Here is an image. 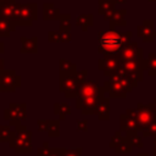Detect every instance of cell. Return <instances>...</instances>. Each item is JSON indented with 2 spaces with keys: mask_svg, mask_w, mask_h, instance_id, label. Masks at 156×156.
<instances>
[{
  "mask_svg": "<svg viewBox=\"0 0 156 156\" xmlns=\"http://www.w3.org/2000/svg\"><path fill=\"white\" fill-rule=\"evenodd\" d=\"M154 20H144L140 26L136 27L138 37L141 38L144 43H152L156 38V30L154 29Z\"/></svg>",
  "mask_w": 156,
  "mask_h": 156,
  "instance_id": "cell-12",
  "label": "cell"
},
{
  "mask_svg": "<svg viewBox=\"0 0 156 156\" xmlns=\"http://www.w3.org/2000/svg\"><path fill=\"white\" fill-rule=\"evenodd\" d=\"M132 32H117L116 29L101 30L98 34L99 52L102 55H117L130 41Z\"/></svg>",
  "mask_w": 156,
  "mask_h": 156,
  "instance_id": "cell-1",
  "label": "cell"
},
{
  "mask_svg": "<svg viewBox=\"0 0 156 156\" xmlns=\"http://www.w3.org/2000/svg\"><path fill=\"white\" fill-rule=\"evenodd\" d=\"M63 156H82V149L76 147V149H66Z\"/></svg>",
  "mask_w": 156,
  "mask_h": 156,
  "instance_id": "cell-37",
  "label": "cell"
},
{
  "mask_svg": "<svg viewBox=\"0 0 156 156\" xmlns=\"http://www.w3.org/2000/svg\"><path fill=\"white\" fill-rule=\"evenodd\" d=\"M13 118H18L21 121H24L27 118V105L23 102H16L10 104L7 108L4 110V119L11 121Z\"/></svg>",
  "mask_w": 156,
  "mask_h": 156,
  "instance_id": "cell-11",
  "label": "cell"
},
{
  "mask_svg": "<svg viewBox=\"0 0 156 156\" xmlns=\"http://www.w3.org/2000/svg\"><path fill=\"white\" fill-rule=\"evenodd\" d=\"M15 133V129H12L10 124L0 126V143H10L13 139Z\"/></svg>",
  "mask_w": 156,
  "mask_h": 156,
  "instance_id": "cell-24",
  "label": "cell"
},
{
  "mask_svg": "<svg viewBox=\"0 0 156 156\" xmlns=\"http://www.w3.org/2000/svg\"><path fill=\"white\" fill-rule=\"evenodd\" d=\"M141 135L143 136H155L156 135V117L155 119L141 130Z\"/></svg>",
  "mask_w": 156,
  "mask_h": 156,
  "instance_id": "cell-30",
  "label": "cell"
},
{
  "mask_svg": "<svg viewBox=\"0 0 156 156\" xmlns=\"http://www.w3.org/2000/svg\"><path fill=\"white\" fill-rule=\"evenodd\" d=\"M61 17L60 9L56 7L51 2H46L43 5V18L45 21H58Z\"/></svg>",
  "mask_w": 156,
  "mask_h": 156,
  "instance_id": "cell-17",
  "label": "cell"
},
{
  "mask_svg": "<svg viewBox=\"0 0 156 156\" xmlns=\"http://www.w3.org/2000/svg\"><path fill=\"white\" fill-rule=\"evenodd\" d=\"M149 1H152V2H156V0H149Z\"/></svg>",
  "mask_w": 156,
  "mask_h": 156,
  "instance_id": "cell-45",
  "label": "cell"
},
{
  "mask_svg": "<svg viewBox=\"0 0 156 156\" xmlns=\"http://www.w3.org/2000/svg\"><path fill=\"white\" fill-rule=\"evenodd\" d=\"M48 134L51 138H57L60 135V121L58 119H50Z\"/></svg>",
  "mask_w": 156,
  "mask_h": 156,
  "instance_id": "cell-28",
  "label": "cell"
},
{
  "mask_svg": "<svg viewBox=\"0 0 156 156\" xmlns=\"http://www.w3.org/2000/svg\"><path fill=\"white\" fill-rule=\"evenodd\" d=\"M115 151L117 152V154H130L132 151H133V145L126 139V136H124V139L122 140V141H119L115 147Z\"/></svg>",
  "mask_w": 156,
  "mask_h": 156,
  "instance_id": "cell-27",
  "label": "cell"
},
{
  "mask_svg": "<svg viewBox=\"0 0 156 156\" xmlns=\"http://www.w3.org/2000/svg\"><path fill=\"white\" fill-rule=\"evenodd\" d=\"M65 147H51L46 156H63L65 155Z\"/></svg>",
  "mask_w": 156,
  "mask_h": 156,
  "instance_id": "cell-36",
  "label": "cell"
},
{
  "mask_svg": "<svg viewBox=\"0 0 156 156\" xmlns=\"http://www.w3.org/2000/svg\"><path fill=\"white\" fill-rule=\"evenodd\" d=\"M38 18V6L37 4H16L13 12V23L16 26H32Z\"/></svg>",
  "mask_w": 156,
  "mask_h": 156,
  "instance_id": "cell-4",
  "label": "cell"
},
{
  "mask_svg": "<svg viewBox=\"0 0 156 156\" xmlns=\"http://www.w3.org/2000/svg\"><path fill=\"white\" fill-rule=\"evenodd\" d=\"M58 68H60V76H69L77 73V65L73 63L69 60L61 58L58 61Z\"/></svg>",
  "mask_w": 156,
  "mask_h": 156,
  "instance_id": "cell-20",
  "label": "cell"
},
{
  "mask_svg": "<svg viewBox=\"0 0 156 156\" xmlns=\"http://www.w3.org/2000/svg\"><path fill=\"white\" fill-rule=\"evenodd\" d=\"M151 105H152V108H154V111H155V113H156V99H154V100H152Z\"/></svg>",
  "mask_w": 156,
  "mask_h": 156,
  "instance_id": "cell-43",
  "label": "cell"
},
{
  "mask_svg": "<svg viewBox=\"0 0 156 156\" xmlns=\"http://www.w3.org/2000/svg\"><path fill=\"white\" fill-rule=\"evenodd\" d=\"M76 130L77 132L88 130V121L87 119H77L76 121Z\"/></svg>",
  "mask_w": 156,
  "mask_h": 156,
  "instance_id": "cell-34",
  "label": "cell"
},
{
  "mask_svg": "<svg viewBox=\"0 0 156 156\" xmlns=\"http://www.w3.org/2000/svg\"><path fill=\"white\" fill-rule=\"evenodd\" d=\"M16 27L17 26H15L13 23L6 21L0 16V38H9L11 32L16 30Z\"/></svg>",
  "mask_w": 156,
  "mask_h": 156,
  "instance_id": "cell-22",
  "label": "cell"
},
{
  "mask_svg": "<svg viewBox=\"0 0 156 156\" xmlns=\"http://www.w3.org/2000/svg\"><path fill=\"white\" fill-rule=\"evenodd\" d=\"M96 115L99 119L101 121H108L110 119V100L108 98H104L100 100L98 108H96Z\"/></svg>",
  "mask_w": 156,
  "mask_h": 156,
  "instance_id": "cell-19",
  "label": "cell"
},
{
  "mask_svg": "<svg viewBox=\"0 0 156 156\" xmlns=\"http://www.w3.org/2000/svg\"><path fill=\"white\" fill-rule=\"evenodd\" d=\"M76 24L78 27H80V29L83 32H87L89 29V27H91L94 24V16L91 13H85V15H79L76 18Z\"/></svg>",
  "mask_w": 156,
  "mask_h": 156,
  "instance_id": "cell-21",
  "label": "cell"
},
{
  "mask_svg": "<svg viewBox=\"0 0 156 156\" xmlns=\"http://www.w3.org/2000/svg\"><path fill=\"white\" fill-rule=\"evenodd\" d=\"M88 71H77L76 74L60 76V91L65 94L66 98H77L82 84L87 80Z\"/></svg>",
  "mask_w": 156,
  "mask_h": 156,
  "instance_id": "cell-3",
  "label": "cell"
},
{
  "mask_svg": "<svg viewBox=\"0 0 156 156\" xmlns=\"http://www.w3.org/2000/svg\"><path fill=\"white\" fill-rule=\"evenodd\" d=\"M124 139V136H122V132L121 130H116L115 132V134H113V136L111 138V141H110V147L112 149V147H115L119 141H122Z\"/></svg>",
  "mask_w": 156,
  "mask_h": 156,
  "instance_id": "cell-31",
  "label": "cell"
},
{
  "mask_svg": "<svg viewBox=\"0 0 156 156\" xmlns=\"http://www.w3.org/2000/svg\"><path fill=\"white\" fill-rule=\"evenodd\" d=\"M144 68L147 71L149 76H156V54H149L144 58Z\"/></svg>",
  "mask_w": 156,
  "mask_h": 156,
  "instance_id": "cell-25",
  "label": "cell"
},
{
  "mask_svg": "<svg viewBox=\"0 0 156 156\" xmlns=\"http://www.w3.org/2000/svg\"><path fill=\"white\" fill-rule=\"evenodd\" d=\"M98 67L106 77L112 76L121 67L119 55H102V58H100L98 62Z\"/></svg>",
  "mask_w": 156,
  "mask_h": 156,
  "instance_id": "cell-9",
  "label": "cell"
},
{
  "mask_svg": "<svg viewBox=\"0 0 156 156\" xmlns=\"http://www.w3.org/2000/svg\"><path fill=\"white\" fill-rule=\"evenodd\" d=\"M134 85L124 73V71L119 67L116 73L108 77L107 80L104 83L105 94L108 95V98L113 99H124L128 93L133 90Z\"/></svg>",
  "mask_w": 156,
  "mask_h": 156,
  "instance_id": "cell-2",
  "label": "cell"
},
{
  "mask_svg": "<svg viewBox=\"0 0 156 156\" xmlns=\"http://www.w3.org/2000/svg\"><path fill=\"white\" fill-rule=\"evenodd\" d=\"M136 156H149V154H146V152H139Z\"/></svg>",
  "mask_w": 156,
  "mask_h": 156,
  "instance_id": "cell-44",
  "label": "cell"
},
{
  "mask_svg": "<svg viewBox=\"0 0 156 156\" xmlns=\"http://www.w3.org/2000/svg\"><path fill=\"white\" fill-rule=\"evenodd\" d=\"M126 113L136 121L139 130H143L145 127H147L156 117V113H155L151 104H140L139 102L135 108H127Z\"/></svg>",
  "mask_w": 156,
  "mask_h": 156,
  "instance_id": "cell-6",
  "label": "cell"
},
{
  "mask_svg": "<svg viewBox=\"0 0 156 156\" xmlns=\"http://www.w3.org/2000/svg\"><path fill=\"white\" fill-rule=\"evenodd\" d=\"M119 124H121V132H129V130H136V132H139V127H138V123H136V121L133 118V117H130V116H128L126 112L124 113H122L121 115V117H119Z\"/></svg>",
  "mask_w": 156,
  "mask_h": 156,
  "instance_id": "cell-18",
  "label": "cell"
},
{
  "mask_svg": "<svg viewBox=\"0 0 156 156\" xmlns=\"http://www.w3.org/2000/svg\"><path fill=\"white\" fill-rule=\"evenodd\" d=\"M4 51H5V45L2 41H0V54H2Z\"/></svg>",
  "mask_w": 156,
  "mask_h": 156,
  "instance_id": "cell-40",
  "label": "cell"
},
{
  "mask_svg": "<svg viewBox=\"0 0 156 156\" xmlns=\"http://www.w3.org/2000/svg\"><path fill=\"white\" fill-rule=\"evenodd\" d=\"M54 112L60 117V121H63L66 116L71 113V105L67 102H56L54 105Z\"/></svg>",
  "mask_w": 156,
  "mask_h": 156,
  "instance_id": "cell-23",
  "label": "cell"
},
{
  "mask_svg": "<svg viewBox=\"0 0 156 156\" xmlns=\"http://www.w3.org/2000/svg\"><path fill=\"white\" fill-rule=\"evenodd\" d=\"M15 136L9 143L10 147L15 149L17 154H30L33 151L32 147V135L33 133L26 128V126L21 124L15 128Z\"/></svg>",
  "mask_w": 156,
  "mask_h": 156,
  "instance_id": "cell-5",
  "label": "cell"
},
{
  "mask_svg": "<svg viewBox=\"0 0 156 156\" xmlns=\"http://www.w3.org/2000/svg\"><path fill=\"white\" fill-rule=\"evenodd\" d=\"M154 156H156V135L154 136Z\"/></svg>",
  "mask_w": 156,
  "mask_h": 156,
  "instance_id": "cell-41",
  "label": "cell"
},
{
  "mask_svg": "<svg viewBox=\"0 0 156 156\" xmlns=\"http://www.w3.org/2000/svg\"><path fill=\"white\" fill-rule=\"evenodd\" d=\"M21 85V77L15 69H5L0 73V93H13Z\"/></svg>",
  "mask_w": 156,
  "mask_h": 156,
  "instance_id": "cell-8",
  "label": "cell"
},
{
  "mask_svg": "<svg viewBox=\"0 0 156 156\" xmlns=\"http://www.w3.org/2000/svg\"><path fill=\"white\" fill-rule=\"evenodd\" d=\"M121 62H126V61H130V60H139V58H144V51L143 48H140L138 45V43L135 41H129L123 49L122 51L118 54Z\"/></svg>",
  "mask_w": 156,
  "mask_h": 156,
  "instance_id": "cell-10",
  "label": "cell"
},
{
  "mask_svg": "<svg viewBox=\"0 0 156 156\" xmlns=\"http://www.w3.org/2000/svg\"><path fill=\"white\" fill-rule=\"evenodd\" d=\"M21 54H37L38 52V37H32V38H26L21 37Z\"/></svg>",
  "mask_w": 156,
  "mask_h": 156,
  "instance_id": "cell-15",
  "label": "cell"
},
{
  "mask_svg": "<svg viewBox=\"0 0 156 156\" xmlns=\"http://www.w3.org/2000/svg\"><path fill=\"white\" fill-rule=\"evenodd\" d=\"M2 71H5V63H4V60L0 58V73H1Z\"/></svg>",
  "mask_w": 156,
  "mask_h": 156,
  "instance_id": "cell-39",
  "label": "cell"
},
{
  "mask_svg": "<svg viewBox=\"0 0 156 156\" xmlns=\"http://www.w3.org/2000/svg\"><path fill=\"white\" fill-rule=\"evenodd\" d=\"M48 41L49 43H60V32L58 30H50L48 33Z\"/></svg>",
  "mask_w": 156,
  "mask_h": 156,
  "instance_id": "cell-33",
  "label": "cell"
},
{
  "mask_svg": "<svg viewBox=\"0 0 156 156\" xmlns=\"http://www.w3.org/2000/svg\"><path fill=\"white\" fill-rule=\"evenodd\" d=\"M4 1H6V0H0V2H4Z\"/></svg>",
  "mask_w": 156,
  "mask_h": 156,
  "instance_id": "cell-46",
  "label": "cell"
},
{
  "mask_svg": "<svg viewBox=\"0 0 156 156\" xmlns=\"http://www.w3.org/2000/svg\"><path fill=\"white\" fill-rule=\"evenodd\" d=\"M113 2L115 4H126L127 0H113Z\"/></svg>",
  "mask_w": 156,
  "mask_h": 156,
  "instance_id": "cell-42",
  "label": "cell"
},
{
  "mask_svg": "<svg viewBox=\"0 0 156 156\" xmlns=\"http://www.w3.org/2000/svg\"><path fill=\"white\" fill-rule=\"evenodd\" d=\"M58 22H60L58 30H66V32H69L71 30V15L69 13L61 15Z\"/></svg>",
  "mask_w": 156,
  "mask_h": 156,
  "instance_id": "cell-29",
  "label": "cell"
},
{
  "mask_svg": "<svg viewBox=\"0 0 156 156\" xmlns=\"http://www.w3.org/2000/svg\"><path fill=\"white\" fill-rule=\"evenodd\" d=\"M126 139L133 145V146H136L139 149H141L144 146L143 141H141V136L138 134L136 130H129V132H126Z\"/></svg>",
  "mask_w": 156,
  "mask_h": 156,
  "instance_id": "cell-26",
  "label": "cell"
},
{
  "mask_svg": "<svg viewBox=\"0 0 156 156\" xmlns=\"http://www.w3.org/2000/svg\"><path fill=\"white\" fill-rule=\"evenodd\" d=\"M121 68L124 71L134 88L138 85L139 82L144 79V58L121 62Z\"/></svg>",
  "mask_w": 156,
  "mask_h": 156,
  "instance_id": "cell-7",
  "label": "cell"
},
{
  "mask_svg": "<svg viewBox=\"0 0 156 156\" xmlns=\"http://www.w3.org/2000/svg\"><path fill=\"white\" fill-rule=\"evenodd\" d=\"M126 15H127V10L126 9H118V10L116 9V11L112 13V16L108 20L110 29H115V27H124V26H127Z\"/></svg>",
  "mask_w": 156,
  "mask_h": 156,
  "instance_id": "cell-16",
  "label": "cell"
},
{
  "mask_svg": "<svg viewBox=\"0 0 156 156\" xmlns=\"http://www.w3.org/2000/svg\"><path fill=\"white\" fill-rule=\"evenodd\" d=\"M60 32V43H69L72 37H71V33L69 32H66V30H58Z\"/></svg>",
  "mask_w": 156,
  "mask_h": 156,
  "instance_id": "cell-38",
  "label": "cell"
},
{
  "mask_svg": "<svg viewBox=\"0 0 156 156\" xmlns=\"http://www.w3.org/2000/svg\"><path fill=\"white\" fill-rule=\"evenodd\" d=\"M16 4V0H6L4 2H0V16L11 23H13V12Z\"/></svg>",
  "mask_w": 156,
  "mask_h": 156,
  "instance_id": "cell-13",
  "label": "cell"
},
{
  "mask_svg": "<svg viewBox=\"0 0 156 156\" xmlns=\"http://www.w3.org/2000/svg\"><path fill=\"white\" fill-rule=\"evenodd\" d=\"M50 124V119H38L37 121V130L38 132H48Z\"/></svg>",
  "mask_w": 156,
  "mask_h": 156,
  "instance_id": "cell-32",
  "label": "cell"
},
{
  "mask_svg": "<svg viewBox=\"0 0 156 156\" xmlns=\"http://www.w3.org/2000/svg\"><path fill=\"white\" fill-rule=\"evenodd\" d=\"M98 4H99L98 7L99 13L102 16L105 21H108L112 13L116 11V4L113 2V0H98Z\"/></svg>",
  "mask_w": 156,
  "mask_h": 156,
  "instance_id": "cell-14",
  "label": "cell"
},
{
  "mask_svg": "<svg viewBox=\"0 0 156 156\" xmlns=\"http://www.w3.org/2000/svg\"><path fill=\"white\" fill-rule=\"evenodd\" d=\"M50 146H49V143L48 141H45V143H43V146H40L38 150H37V156H46L48 155V152L50 151Z\"/></svg>",
  "mask_w": 156,
  "mask_h": 156,
  "instance_id": "cell-35",
  "label": "cell"
}]
</instances>
